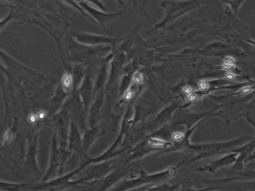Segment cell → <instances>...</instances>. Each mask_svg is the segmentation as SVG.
Returning a JSON list of instances; mask_svg holds the SVG:
<instances>
[{"label":"cell","mask_w":255,"mask_h":191,"mask_svg":"<svg viewBox=\"0 0 255 191\" xmlns=\"http://www.w3.org/2000/svg\"><path fill=\"white\" fill-rule=\"evenodd\" d=\"M148 143H149L150 145H152L153 147H165L166 144H167V143L164 140L155 138H151Z\"/></svg>","instance_id":"2"},{"label":"cell","mask_w":255,"mask_h":191,"mask_svg":"<svg viewBox=\"0 0 255 191\" xmlns=\"http://www.w3.org/2000/svg\"><path fill=\"white\" fill-rule=\"evenodd\" d=\"M183 92L185 93V94H191V93H192V89H191L189 86H186V87H185V88H183Z\"/></svg>","instance_id":"10"},{"label":"cell","mask_w":255,"mask_h":191,"mask_svg":"<svg viewBox=\"0 0 255 191\" xmlns=\"http://www.w3.org/2000/svg\"><path fill=\"white\" fill-rule=\"evenodd\" d=\"M251 42V41H250ZM251 44H255V42H251Z\"/></svg>","instance_id":"15"},{"label":"cell","mask_w":255,"mask_h":191,"mask_svg":"<svg viewBox=\"0 0 255 191\" xmlns=\"http://www.w3.org/2000/svg\"><path fill=\"white\" fill-rule=\"evenodd\" d=\"M38 118H40V119H43V118H45V113L44 112H40L38 113Z\"/></svg>","instance_id":"14"},{"label":"cell","mask_w":255,"mask_h":191,"mask_svg":"<svg viewBox=\"0 0 255 191\" xmlns=\"http://www.w3.org/2000/svg\"><path fill=\"white\" fill-rule=\"evenodd\" d=\"M252 91V88L250 87V86H246V87H244V88L241 89V93H243V94H248V93H250V92Z\"/></svg>","instance_id":"8"},{"label":"cell","mask_w":255,"mask_h":191,"mask_svg":"<svg viewBox=\"0 0 255 191\" xmlns=\"http://www.w3.org/2000/svg\"><path fill=\"white\" fill-rule=\"evenodd\" d=\"M133 96H134V92L133 91H127L126 94L124 95V98H125V100H129L130 99H132Z\"/></svg>","instance_id":"9"},{"label":"cell","mask_w":255,"mask_h":191,"mask_svg":"<svg viewBox=\"0 0 255 191\" xmlns=\"http://www.w3.org/2000/svg\"><path fill=\"white\" fill-rule=\"evenodd\" d=\"M197 95H196V94H190V95H189V100H190V101H194V100H196V99H197Z\"/></svg>","instance_id":"13"},{"label":"cell","mask_w":255,"mask_h":191,"mask_svg":"<svg viewBox=\"0 0 255 191\" xmlns=\"http://www.w3.org/2000/svg\"><path fill=\"white\" fill-rule=\"evenodd\" d=\"M226 78L229 80H233L236 78V75L233 73L226 74Z\"/></svg>","instance_id":"12"},{"label":"cell","mask_w":255,"mask_h":191,"mask_svg":"<svg viewBox=\"0 0 255 191\" xmlns=\"http://www.w3.org/2000/svg\"><path fill=\"white\" fill-rule=\"evenodd\" d=\"M73 85V77L70 74L66 73L62 79V86L66 91H69Z\"/></svg>","instance_id":"1"},{"label":"cell","mask_w":255,"mask_h":191,"mask_svg":"<svg viewBox=\"0 0 255 191\" xmlns=\"http://www.w3.org/2000/svg\"><path fill=\"white\" fill-rule=\"evenodd\" d=\"M36 116L35 115H30L29 118H28V121H29L30 123H32V124H34L36 122Z\"/></svg>","instance_id":"11"},{"label":"cell","mask_w":255,"mask_h":191,"mask_svg":"<svg viewBox=\"0 0 255 191\" xmlns=\"http://www.w3.org/2000/svg\"><path fill=\"white\" fill-rule=\"evenodd\" d=\"M172 137H173V139L174 141H181L182 139L184 138V134L180 132H175L173 133Z\"/></svg>","instance_id":"4"},{"label":"cell","mask_w":255,"mask_h":191,"mask_svg":"<svg viewBox=\"0 0 255 191\" xmlns=\"http://www.w3.org/2000/svg\"><path fill=\"white\" fill-rule=\"evenodd\" d=\"M133 81L136 83H142L143 82V76L142 74L140 73L138 71H136L134 76H133Z\"/></svg>","instance_id":"3"},{"label":"cell","mask_w":255,"mask_h":191,"mask_svg":"<svg viewBox=\"0 0 255 191\" xmlns=\"http://www.w3.org/2000/svg\"><path fill=\"white\" fill-rule=\"evenodd\" d=\"M12 138V132L10 131H7L5 132V134L3 136V140L5 143H9L11 140Z\"/></svg>","instance_id":"5"},{"label":"cell","mask_w":255,"mask_h":191,"mask_svg":"<svg viewBox=\"0 0 255 191\" xmlns=\"http://www.w3.org/2000/svg\"><path fill=\"white\" fill-rule=\"evenodd\" d=\"M199 88L201 90H207L208 88V83L206 81H201L199 82Z\"/></svg>","instance_id":"7"},{"label":"cell","mask_w":255,"mask_h":191,"mask_svg":"<svg viewBox=\"0 0 255 191\" xmlns=\"http://www.w3.org/2000/svg\"><path fill=\"white\" fill-rule=\"evenodd\" d=\"M235 60L232 59L231 57H227L225 59V65H230V66H233L234 67Z\"/></svg>","instance_id":"6"}]
</instances>
